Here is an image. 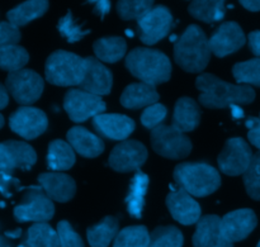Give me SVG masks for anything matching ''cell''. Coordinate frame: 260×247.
I'll list each match as a JSON object with an SVG mask.
<instances>
[{
    "label": "cell",
    "instance_id": "1",
    "mask_svg": "<svg viewBox=\"0 0 260 247\" xmlns=\"http://www.w3.org/2000/svg\"><path fill=\"white\" fill-rule=\"evenodd\" d=\"M201 91L200 103L208 109H223L234 104H250L255 99V91L249 85H233L212 74H202L196 80Z\"/></svg>",
    "mask_w": 260,
    "mask_h": 247
},
{
    "label": "cell",
    "instance_id": "2",
    "mask_svg": "<svg viewBox=\"0 0 260 247\" xmlns=\"http://www.w3.org/2000/svg\"><path fill=\"white\" fill-rule=\"evenodd\" d=\"M124 63L135 78L151 86L167 83L172 76V62L169 57L154 48H135L127 55Z\"/></svg>",
    "mask_w": 260,
    "mask_h": 247
},
{
    "label": "cell",
    "instance_id": "3",
    "mask_svg": "<svg viewBox=\"0 0 260 247\" xmlns=\"http://www.w3.org/2000/svg\"><path fill=\"white\" fill-rule=\"evenodd\" d=\"M175 62L187 73H202L211 58L208 38L197 24L188 25L174 45Z\"/></svg>",
    "mask_w": 260,
    "mask_h": 247
},
{
    "label": "cell",
    "instance_id": "4",
    "mask_svg": "<svg viewBox=\"0 0 260 247\" xmlns=\"http://www.w3.org/2000/svg\"><path fill=\"white\" fill-rule=\"evenodd\" d=\"M174 180L192 197H207L221 185L220 172L207 162H182L174 169Z\"/></svg>",
    "mask_w": 260,
    "mask_h": 247
},
{
    "label": "cell",
    "instance_id": "5",
    "mask_svg": "<svg viewBox=\"0 0 260 247\" xmlns=\"http://www.w3.org/2000/svg\"><path fill=\"white\" fill-rule=\"evenodd\" d=\"M84 57L58 50L48 56L45 66L46 80L57 86H79L84 79Z\"/></svg>",
    "mask_w": 260,
    "mask_h": 247
},
{
    "label": "cell",
    "instance_id": "6",
    "mask_svg": "<svg viewBox=\"0 0 260 247\" xmlns=\"http://www.w3.org/2000/svg\"><path fill=\"white\" fill-rule=\"evenodd\" d=\"M151 146L157 155L167 159H184L192 151V142L173 126L156 127L151 131Z\"/></svg>",
    "mask_w": 260,
    "mask_h": 247
},
{
    "label": "cell",
    "instance_id": "7",
    "mask_svg": "<svg viewBox=\"0 0 260 247\" xmlns=\"http://www.w3.org/2000/svg\"><path fill=\"white\" fill-rule=\"evenodd\" d=\"M55 215V205L41 187H30L22 203L14 208V217L19 222L46 223Z\"/></svg>",
    "mask_w": 260,
    "mask_h": 247
},
{
    "label": "cell",
    "instance_id": "8",
    "mask_svg": "<svg viewBox=\"0 0 260 247\" xmlns=\"http://www.w3.org/2000/svg\"><path fill=\"white\" fill-rule=\"evenodd\" d=\"M5 88L17 103L25 107L40 99L45 89V83L36 71L23 68L8 75Z\"/></svg>",
    "mask_w": 260,
    "mask_h": 247
},
{
    "label": "cell",
    "instance_id": "9",
    "mask_svg": "<svg viewBox=\"0 0 260 247\" xmlns=\"http://www.w3.org/2000/svg\"><path fill=\"white\" fill-rule=\"evenodd\" d=\"M107 105L101 96L93 95L81 89H70L63 98V109L75 123L103 114Z\"/></svg>",
    "mask_w": 260,
    "mask_h": 247
},
{
    "label": "cell",
    "instance_id": "10",
    "mask_svg": "<svg viewBox=\"0 0 260 247\" xmlns=\"http://www.w3.org/2000/svg\"><path fill=\"white\" fill-rule=\"evenodd\" d=\"M253 152L245 139L240 137L228 139L222 151L218 155V167L229 177L245 174L253 160Z\"/></svg>",
    "mask_w": 260,
    "mask_h": 247
},
{
    "label": "cell",
    "instance_id": "11",
    "mask_svg": "<svg viewBox=\"0 0 260 247\" xmlns=\"http://www.w3.org/2000/svg\"><path fill=\"white\" fill-rule=\"evenodd\" d=\"M173 24V15L164 5L155 7L145 17L137 20L140 40L145 45H155L169 34Z\"/></svg>",
    "mask_w": 260,
    "mask_h": 247
},
{
    "label": "cell",
    "instance_id": "12",
    "mask_svg": "<svg viewBox=\"0 0 260 247\" xmlns=\"http://www.w3.org/2000/svg\"><path fill=\"white\" fill-rule=\"evenodd\" d=\"M48 119L43 111L33 107H22L9 118V127L24 139H35L47 129Z\"/></svg>",
    "mask_w": 260,
    "mask_h": 247
},
{
    "label": "cell",
    "instance_id": "13",
    "mask_svg": "<svg viewBox=\"0 0 260 247\" xmlns=\"http://www.w3.org/2000/svg\"><path fill=\"white\" fill-rule=\"evenodd\" d=\"M147 160V150L141 142L126 139L117 145L109 155V166L118 172L139 170Z\"/></svg>",
    "mask_w": 260,
    "mask_h": 247
},
{
    "label": "cell",
    "instance_id": "14",
    "mask_svg": "<svg viewBox=\"0 0 260 247\" xmlns=\"http://www.w3.org/2000/svg\"><path fill=\"white\" fill-rule=\"evenodd\" d=\"M246 42L244 30L236 22H225L208 38L210 50L217 57H225L240 50Z\"/></svg>",
    "mask_w": 260,
    "mask_h": 247
},
{
    "label": "cell",
    "instance_id": "15",
    "mask_svg": "<svg viewBox=\"0 0 260 247\" xmlns=\"http://www.w3.org/2000/svg\"><path fill=\"white\" fill-rule=\"evenodd\" d=\"M85 71L79 88L93 95H108L113 85V75L96 57H84Z\"/></svg>",
    "mask_w": 260,
    "mask_h": 247
},
{
    "label": "cell",
    "instance_id": "16",
    "mask_svg": "<svg viewBox=\"0 0 260 247\" xmlns=\"http://www.w3.org/2000/svg\"><path fill=\"white\" fill-rule=\"evenodd\" d=\"M256 225H258L256 215L249 208L233 210L221 218L223 233L233 243L245 240L255 230Z\"/></svg>",
    "mask_w": 260,
    "mask_h": 247
},
{
    "label": "cell",
    "instance_id": "17",
    "mask_svg": "<svg viewBox=\"0 0 260 247\" xmlns=\"http://www.w3.org/2000/svg\"><path fill=\"white\" fill-rule=\"evenodd\" d=\"M167 207L172 217L184 226L194 225L202 218V209L197 200L180 188L168 195Z\"/></svg>",
    "mask_w": 260,
    "mask_h": 247
},
{
    "label": "cell",
    "instance_id": "18",
    "mask_svg": "<svg viewBox=\"0 0 260 247\" xmlns=\"http://www.w3.org/2000/svg\"><path fill=\"white\" fill-rule=\"evenodd\" d=\"M93 127L104 138L122 142L131 136L136 124L123 114H99L93 118Z\"/></svg>",
    "mask_w": 260,
    "mask_h": 247
},
{
    "label": "cell",
    "instance_id": "19",
    "mask_svg": "<svg viewBox=\"0 0 260 247\" xmlns=\"http://www.w3.org/2000/svg\"><path fill=\"white\" fill-rule=\"evenodd\" d=\"M193 247H234L222 231L221 218L208 215L201 218L193 235Z\"/></svg>",
    "mask_w": 260,
    "mask_h": 247
},
{
    "label": "cell",
    "instance_id": "20",
    "mask_svg": "<svg viewBox=\"0 0 260 247\" xmlns=\"http://www.w3.org/2000/svg\"><path fill=\"white\" fill-rule=\"evenodd\" d=\"M38 183L51 200L66 203L74 198L76 184L74 179L63 172H45L38 177Z\"/></svg>",
    "mask_w": 260,
    "mask_h": 247
},
{
    "label": "cell",
    "instance_id": "21",
    "mask_svg": "<svg viewBox=\"0 0 260 247\" xmlns=\"http://www.w3.org/2000/svg\"><path fill=\"white\" fill-rule=\"evenodd\" d=\"M69 145L74 151L86 159H94L104 151V142L84 127H73L66 134Z\"/></svg>",
    "mask_w": 260,
    "mask_h": 247
},
{
    "label": "cell",
    "instance_id": "22",
    "mask_svg": "<svg viewBox=\"0 0 260 247\" xmlns=\"http://www.w3.org/2000/svg\"><path fill=\"white\" fill-rule=\"evenodd\" d=\"M119 100L124 108H147V107L157 103L159 93L156 91L155 86L145 83H135L124 89Z\"/></svg>",
    "mask_w": 260,
    "mask_h": 247
},
{
    "label": "cell",
    "instance_id": "23",
    "mask_svg": "<svg viewBox=\"0 0 260 247\" xmlns=\"http://www.w3.org/2000/svg\"><path fill=\"white\" fill-rule=\"evenodd\" d=\"M201 109L193 99L184 96L178 99L173 114V127L180 132H192L200 126Z\"/></svg>",
    "mask_w": 260,
    "mask_h": 247
},
{
    "label": "cell",
    "instance_id": "24",
    "mask_svg": "<svg viewBox=\"0 0 260 247\" xmlns=\"http://www.w3.org/2000/svg\"><path fill=\"white\" fill-rule=\"evenodd\" d=\"M149 188V177L145 172L137 171L129 184L128 194L126 197L127 210L134 218H141L145 205V195Z\"/></svg>",
    "mask_w": 260,
    "mask_h": 247
},
{
    "label": "cell",
    "instance_id": "25",
    "mask_svg": "<svg viewBox=\"0 0 260 247\" xmlns=\"http://www.w3.org/2000/svg\"><path fill=\"white\" fill-rule=\"evenodd\" d=\"M119 223L116 217L107 216L96 225L86 231V237L90 247H108L118 235Z\"/></svg>",
    "mask_w": 260,
    "mask_h": 247
},
{
    "label": "cell",
    "instance_id": "26",
    "mask_svg": "<svg viewBox=\"0 0 260 247\" xmlns=\"http://www.w3.org/2000/svg\"><path fill=\"white\" fill-rule=\"evenodd\" d=\"M48 9V3L45 0H30L24 2L14 9L7 13L8 22L12 23L17 28L28 24L32 20L42 17Z\"/></svg>",
    "mask_w": 260,
    "mask_h": 247
},
{
    "label": "cell",
    "instance_id": "27",
    "mask_svg": "<svg viewBox=\"0 0 260 247\" xmlns=\"http://www.w3.org/2000/svg\"><path fill=\"white\" fill-rule=\"evenodd\" d=\"M75 151L69 145V142L62 139H55L48 146L47 165L55 172L69 170L75 164Z\"/></svg>",
    "mask_w": 260,
    "mask_h": 247
},
{
    "label": "cell",
    "instance_id": "28",
    "mask_svg": "<svg viewBox=\"0 0 260 247\" xmlns=\"http://www.w3.org/2000/svg\"><path fill=\"white\" fill-rule=\"evenodd\" d=\"M94 53L99 61L114 63L123 58L126 55L127 43L121 37H103L99 38L93 45Z\"/></svg>",
    "mask_w": 260,
    "mask_h": 247
},
{
    "label": "cell",
    "instance_id": "29",
    "mask_svg": "<svg viewBox=\"0 0 260 247\" xmlns=\"http://www.w3.org/2000/svg\"><path fill=\"white\" fill-rule=\"evenodd\" d=\"M18 247H60L57 231L47 223H35L27 231V237Z\"/></svg>",
    "mask_w": 260,
    "mask_h": 247
},
{
    "label": "cell",
    "instance_id": "30",
    "mask_svg": "<svg viewBox=\"0 0 260 247\" xmlns=\"http://www.w3.org/2000/svg\"><path fill=\"white\" fill-rule=\"evenodd\" d=\"M188 12L193 18L202 22L216 23L223 19L226 14V4L221 0L213 2H193L188 7Z\"/></svg>",
    "mask_w": 260,
    "mask_h": 247
},
{
    "label": "cell",
    "instance_id": "31",
    "mask_svg": "<svg viewBox=\"0 0 260 247\" xmlns=\"http://www.w3.org/2000/svg\"><path fill=\"white\" fill-rule=\"evenodd\" d=\"M5 150L9 154L15 169L29 170L37 161V155L32 146L23 141H5L3 142Z\"/></svg>",
    "mask_w": 260,
    "mask_h": 247
},
{
    "label": "cell",
    "instance_id": "32",
    "mask_svg": "<svg viewBox=\"0 0 260 247\" xmlns=\"http://www.w3.org/2000/svg\"><path fill=\"white\" fill-rule=\"evenodd\" d=\"M29 61L27 50L18 45L0 48V68L9 74L23 70Z\"/></svg>",
    "mask_w": 260,
    "mask_h": 247
},
{
    "label": "cell",
    "instance_id": "33",
    "mask_svg": "<svg viewBox=\"0 0 260 247\" xmlns=\"http://www.w3.org/2000/svg\"><path fill=\"white\" fill-rule=\"evenodd\" d=\"M151 235L145 226H129L118 232L113 247H149Z\"/></svg>",
    "mask_w": 260,
    "mask_h": 247
},
{
    "label": "cell",
    "instance_id": "34",
    "mask_svg": "<svg viewBox=\"0 0 260 247\" xmlns=\"http://www.w3.org/2000/svg\"><path fill=\"white\" fill-rule=\"evenodd\" d=\"M233 75L239 85L260 86V58L235 63Z\"/></svg>",
    "mask_w": 260,
    "mask_h": 247
},
{
    "label": "cell",
    "instance_id": "35",
    "mask_svg": "<svg viewBox=\"0 0 260 247\" xmlns=\"http://www.w3.org/2000/svg\"><path fill=\"white\" fill-rule=\"evenodd\" d=\"M184 242L182 232L174 226L157 227L151 233L149 247H182Z\"/></svg>",
    "mask_w": 260,
    "mask_h": 247
},
{
    "label": "cell",
    "instance_id": "36",
    "mask_svg": "<svg viewBox=\"0 0 260 247\" xmlns=\"http://www.w3.org/2000/svg\"><path fill=\"white\" fill-rule=\"evenodd\" d=\"M154 7V2L149 0H122L117 3V13L123 20H139Z\"/></svg>",
    "mask_w": 260,
    "mask_h": 247
},
{
    "label": "cell",
    "instance_id": "37",
    "mask_svg": "<svg viewBox=\"0 0 260 247\" xmlns=\"http://www.w3.org/2000/svg\"><path fill=\"white\" fill-rule=\"evenodd\" d=\"M15 166L10 159L9 154L5 150L4 145L0 144V194L10 197V187L18 184V180L13 177Z\"/></svg>",
    "mask_w": 260,
    "mask_h": 247
},
{
    "label": "cell",
    "instance_id": "38",
    "mask_svg": "<svg viewBox=\"0 0 260 247\" xmlns=\"http://www.w3.org/2000/svg\"><path fill=\"white\" fill-rule=\"evenodd\" d=\"M58 32L61 33L62 37L66 38L69 43H75L78 41L83 40L85 36H88L91 32L90 29H84L83 24H78V23L74 20L73 13L71 10H69L66 13V15H63L60 20H58L57 24Z\"/></svg>",
    "mask_w": 260,
    "mask_h": 247
},
{
    "label": "cell",
    "instance_id": "39",
    "mask_svg": "<svg viewBox=\"0 0 260 247\" xmlns=\"http://www.w3.org/2000/svg\"><path fill=\"white\" fill-rule=\"evenodd\" d=\"M244 185L249 197L260 200V151L254 155L250 166L244 174Z\"/></svg>",
    "mask_w": 260,
    "mask_h": 247
},
{
    "label": "cell",
    "instance_id": "40",
    "mask_svg": "<svg viewBox=\"0 0 260 247\" xmlns=\"http://www.w3.org/2000/svg\"><path fill=\"white\" fill-rule=\"evenodd\" d=\"M168 114L167 107L162 104H152V105L147 107L141 114V123L145 128L155 129L156 127L161 126L162 122L165 121Z\"/></svg>",
    "mask_w": 260,
    "mask_h": 247
},
{
    "label": "cell",
    "instance_id": "41",
    "mask_svg": "<svg viewBox=\"0 0 260 247\" xmlns=\"http://www.w3.org/2000/svg\"><path fill=\"white\" fill-rule=\"evenodd\" d=\"M56 231L60 240V247H84L80 235L74 230L68 221H60Z\"/></svg>",
    "mask_w": 260,
    "mask_h": 247
},
{
    "label": "cell",
    "instance_id": "42",
    "mask_svg": "<svg viewBox=\"0 0 260 247\" xmlns=\"http://www.w3.org/2000/svg\"><path fill=\"white\" fill-rule=\"evenodd\" d=\"M19 41V28H17L9 22H0V48L17 45Z\"/></svg>",
    "mask_w": 260,
    "mask_h": 247
},
{
    "label": "cell",
    "instance_id": "43",
    "mask_svg": "<svg viewBox=\"0 0 260 247\" xmlns=\"http://www.w3.org/2000/svg\"><path fill=\"white\" fill-rule=\"evenodd\" d=\"M245 126L249 128L248 138L256 149L260 151V116L259 118L255 117H250L248 121L245 122Z\"/></svg>",
    "mask_w": 260,
    "mask_h": 247
},
{
    "label": "cell",
    "instance_id": "44",
    "mask_svg": "<svg viewBox=\"0 0 260 247\" xmlns=\"http://www.w3.org/2000/svg\"><path fill=\"white\" fill-rule=\"evenodd\" d=\"M248 41L251 52L260 58V30H254V32L249 33Z\"/></svg>",
    "mask_w": 260,
    "mask_h": 247
},
{
    "label": "cell",
    "instance_id": "45",
    "mask_svg": "<svg viewBox=\"0 0 260 247\" xmlns=\"http://www.w3.org/2000/svg\"><path fill=\"white\" fill-rule=\"evenodd\" d=\"M89 4L94 5V13L103 19L109 12H111V2L108 0H101V2H88Z\"/></svg>",
    "mask_w": 260,
    "mask_h": 247
},
{
    "label": "cell",
    "instance_id": "46",
    "mask_svg": "<svg viewBox=\"0 0 260 247\" xmlns=\"http://www.w3.org/2000/svg\"><path fill=\"white\" fill-rule=\"evenodd\" d=\"M240 4L250 12H259L260 10V0H241Z\"/></svg>",
    "mask_w": 260,
    "mask_h": 247
},
{
    "label": "cell",
    "instance_id": "47",
    "mask_svg": "<svg viewBox=\"0 0 260 247\" xmlns=\"http://www.w3.org/2000/svg\"><path fill=\"white\" fill-rule=\"evenodd\" d=\"M9 103V93H8L7 88L0 84V109H4Z\"/></svg>",
    "mask_w": 260,
    "mask_h": 247
},
{
    "label": "cell",
    "instance_id": "48",
    "mask_svg": "<svg viewBox=\"0 0 260 247\" xmlns=\"http://www.w3.org/2000/svg\"><path fill=\"white\" fill-rule=\"evenodd\" d=\"M230 108H231V113H233L234 118H235V119L243 118L244 112H243V109H241L240 107L238 105V104H234V105H231Z\"/></svg>",
    "mask_w": 260,
    "mask_h": 247
},
{
    "label": "cell",
    "instance_id": "49",
    "mask_svg": "<svg viewBox=\"0 0 260 247\" xmlns=\"http://www.w3.org/2000/svg\"><path fill=\"white\" fill-rule=\"evenodd\" d=\"M20 235H22V230H20V228H18V230L15 231H7V232H5V236L10 238H18L20 237Z\"/></svg>",
    "mask_w": 260,
    "mask_h": 247
},
{
    "label": "cell",
    "instance_id": "50",
    "mask_svg": "<svg viewBox=\"0 0 260 247\" xmlns=\"http://www.w3.org/2000/svg\"><path fill=\"white\" fill-rule=\"evenodd\" d=\"M0 247H13V245L7 240V238L0 236Z\"/></svg>",
    "mask_w": 260,
    "mask_h": 247
},
{
    "label": "cell",
    "instance_id": "51",
    "mask_svg": "<svg viewBox=\"0 0 260 247\" xmlns=\"http://www.w3.org/2000/svg\"><path fill=\"white\" fill-rule=\"evenodd\" d=\"M3 126H4V117H3L2 114H0V129L3 128Z\"/></svg>",
    "mask_w": 260,
    "mask_h": 247
},
{
    "label": "cell",
    "instance_id": "52",
    "mask_svg": "<svg viewBox=\"0 0 260 247\" xmlns=\"http://www.w3.org/2000/svg\"><path fill=\"white\" fill-rule=\"evenodd\" d=\"M126 33H127V34H128V36H132V34H134V33H132V32H131V30H127V32H126Z\"/></svg>",
    "mask_w": 260,
    "mask_h": 247
},
{
    "label": "cell",
    "instance_id": "53",
    "mask_svg": "<svg viewBox=\"0 0 260 247\" xmlns=\"http://www.w3.org/2000/svg\"><path fill=\"white\" fill-rule=\"evenodd\" d=\"M0 207H5V204H4V203H0Z\"/></svg>",
    "mask_w": 260,
    "mask_h": 247
},
{
    "label": "cell",
    "instance_id": "54",
    "mask_svg": "<svg viewBox=\"0 0 260 247\" xmlns=\"http://www.w3.org/2000/svg\"><path fill=\"white\" fill-rule=\"evenodd\" d=\"M256 247H260V241H259V243H258V246H256Z\"/></svg>",
    "mask_w": 260,
    "mask_h": 247
}]
</instances>
